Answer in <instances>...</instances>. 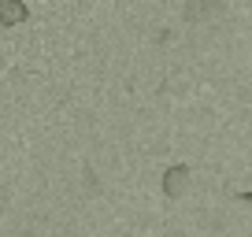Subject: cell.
<instances>
[{
  "instance_id": "6da1fadb",
  "label": "cell",
  "mask_w": 252,
  "mask_h": 237,
  "mask_svg": "<svg viewBox=\"0 0 252 237\" xmlns=\"http://www.w3.org/2000/svg\"><path fill=\"white\" fill-rule=\"evenodd\" d=\"M186 178H189V167L186 163L171 167V171L163 174V193H167V197H178V193L186 189Z\"/></svg>"
},
{
  "instance_id": "7a4b0ae2",
  "label": "cell",
  "mask_w": 252,
  "mask_h": 237,
  "mask_svg": "<svg viewBox=\"0 0 252 237\" xmlns=\"http://www.w3.org/2000/svg\"><path fill=\"white\" fill-rule=\"evenodd\" d=\"M0 19H4V23H19V19H26V8L23 4H0Z\"/></svg>"
},
{
  "instance_id": "3957f363",
  "label": "cell",
  "mask_w": 252,
  "mask_h": 237,
  "mask_svg": "<svg viewBox=\"0 0 252 237\" xmlns=\"http://www.w3.org/2000/svg\"><path fill=\"white\" fill-rule=\"evenodd\" d=\"M241 200H245V204H252V193H241Z\"/></svg>"
}]
</instances>
